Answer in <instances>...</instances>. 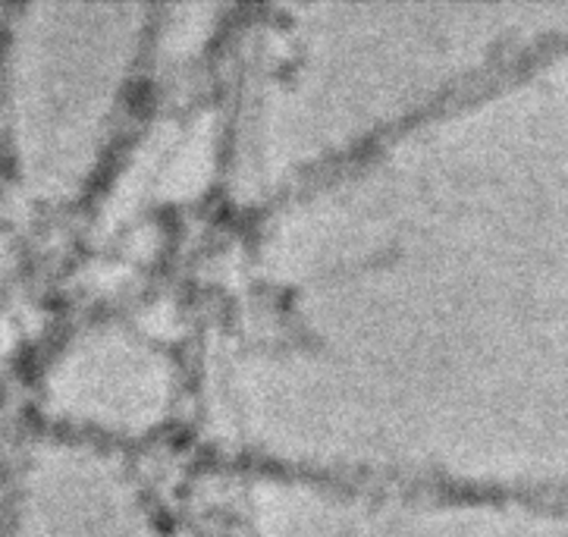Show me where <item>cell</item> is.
<instances>
[{
    "mask_svg": "<svg viewBox=\"0 0 568 537\" xmlns=\"http://www.w3.org/2000/svg\"><path fill=\"white\" fill-rule=\"evenodd\" d=\"M471 497L499 506H515L528 513L568 516V475H540V478H509L471 487Z\"/></svg>",
    "mask_w": 568,
    "mask_h": 537,
    "instance_id": "6da1fadb",
    "label": "cell"
}]
</instances>
